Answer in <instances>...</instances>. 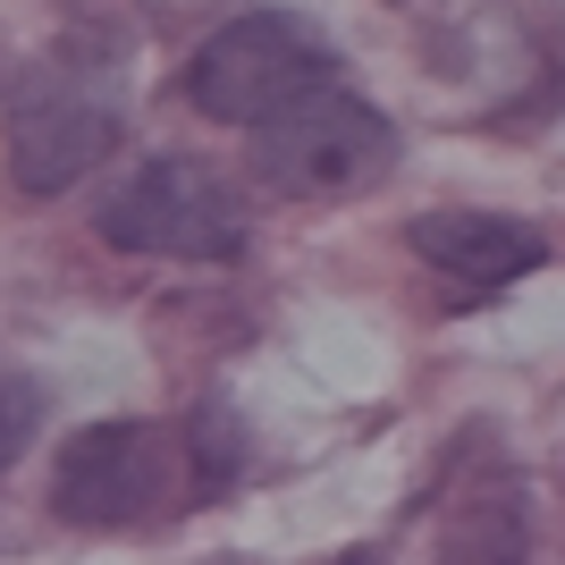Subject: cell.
I'll use <instances>...</instances> for the list:
<instances>
[{
  "label": "cell",
  "instance_id": "obj_7",
  "mask_svg": "<svg viewBox=\"0 0 565 565\" xmlns=\"http://www.w3.org/2000/svg\"><path fill=\"white\" fill-rule=\"evenodd\" d=\"M439 565H523V507H515V490H481L472 507H456L448 541H439Z\"/></svg>",
  "mask_w": 565,
  "mask_h": 565
},
{
  "label": "cell",
  "instance_id": "obj_9",
  "mask_svg": "<svg viewBox=\"0 0 565 565\" xmlns=\"http://www.w3.org/2000/svg\"><path fill=\"white\" fill-rule=\"evenodd\" d=\"M338 565H388V557H338Z\"/></svg>",
  "mask_w": 565,
  "mask_h": 565
},
{
  "label": "cell",
  "instance_id": "obj_4",
  "mask_svg": "<svg viewBox=\"0 0 565 565\" xmlns=\"http://www.w3.org/2000/svg\"><path fill=\"white\" fill-rule=\"evenodd\" d=\"M51 507L68 523H143L178 507V439L161 423H94L76 430L51 481Z\"/></svg>",
  "mask_w": 565,
  "mask_h": 565
},
{
  "label": "cell",
  "instance_id": "obj_3",
  "mask_svg": "<svg viewBox=\"0 0 565 565\" xmlns=\"http://www.w3.org/2000/svg\"><path fill=\"white\" fill-rule=\"evenodd\" d=\"M102 236H110L118 254H161V262L220 270V262L245 254V203L203 161H143L102 203Z\"/></svg>",
  "mask_w": 565,
  "mask_h": 565
},
{
  "label": "cell",
  "instance_id": "obj_8",
  "mask_svg": "<svg viewBox=\"0 0 565 565\" xmlns=\"http://www.w3.org/2000/svg\"><path fill=\"white\" fill-rule=\"evenodd\" d=\"M34 423H43V397H34L25 380H0V472L34 448Z\"/></svg>",
  "mask_w": 565,
  "mask_h": 565
},
{
  "label": "cell",
  "instance_id": "obj_6",
  "mask_svg": "<svg viewBox=\"0 0 565 565\" xmlns=\"http://www.w3.org/2000/svg\"><path fill=\"white\" fill-rule=\"evenodd\" d=\"M405 245H414L448 287H472V296L515 287L523 270L541 262V236L523 228V220H498V212H423L405 228Z\"/></svg>",
  "mask_w": 565,
  "mask_h": 565
},
{
  "label": "cell",
  "instance_id": "obj_1",
  "mask_svg": "<svg viewBox=\"0 0 565 565\" xmlns=\"http://www.w3.org/2000/svg\"><path fill=\"white\" fill-rule=\"evenodd\" d=\"M312 85H330V51H321L312 25L279 18V9L228 18L186 68L194 110L220 118V127H262V118H279L287 102H305Z\"/></svg>",
  "mask_w": 565,
  "mask_h": 565
},
{
  "label": "cell",
  "instance_id": "obj_5",
  "mask_svg": "<svg viewBox=\"0 0 565 565\" xmlns=\"http://www.w3.org/2000/svg\"><path fill=\"white\" fill-rule=\"evenodd\" d=\"M118 143V110L76 76H34L9 110V178L18 194H68L85 186Z\"/></svg>",
  "mask_w": 565,
  "mask_h": 565
},
{
  "label": "cell",
  "instance_id": "obj_2",
  "mask_svg": "<svg viewBox=\"0 0 565 565\" xmlns=\"http://www.w3.org/2000/svg\"><path fill=\"white\" fill-rule=\"evenodd\" d=\"M388 161H397L388 118L363 94H347V85H312L305 102H287L279 118L254 127V169H262V186H279V194H354Z\"/></svg>",
  "mask_w": 565,
  "mask_h": 565
}]
</instances>
